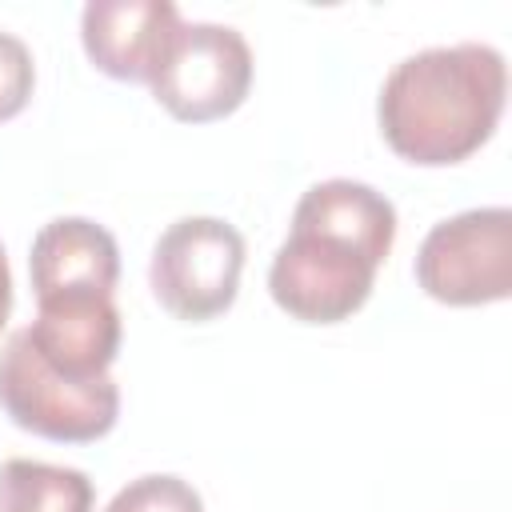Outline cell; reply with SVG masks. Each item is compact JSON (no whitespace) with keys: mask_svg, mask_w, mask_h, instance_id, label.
Masks as SVG:
<instances>
[{"mask_svg":"<svg viewBox=\"0 0 512 512\" xmlns=\"http://www.w3.org/2000/svg\"><path fill=\"white\" fill-rule=\"evenodd\" d=\"M508 96V68L492 44H444L400 60L380 88L376 120L388 148L420 168L468 160L492 140Z\"/></svg>","mask_w":512,"mask_h":512,"instance_id":"2","label":"cell"},{"mask_svg":"<svg viewBox=\"0 0 512 512\" xmlns=\"http://www.w3.org/2000/svg\"><path fill=\"white\" fill-rule=\"evenodd\" d=\"M244 272V236L220 216H184L168 224L148 260V284L164 312L188 324L232 308Z\"/></svg>","mask_w":512,"mask_h":512,"instance_id":"4","label":"cell"},{"mask_svg":"<svg viewBox=\"0 0 512 512\" xmlns=\"http://www.w3.org/2000/svg\"><path fill=\"white\" fill-rule=\"evenodd\" d=\"M36 356L72 380L108 376L120 352V312L112 296H60L36 300V320L24 328Z\"/></svg>","mask_w":512,"mask_h":512,"instance_id":"9","label":"cell"},{"mask_svg":"<svg viewBox=\"0 0 512 512\" xmlns=\"http://www.w3.org/2000/svg\"><path fill=\"white\" fill-rule=\"evenodd\" d=\"M0 408L4 416L56 444H92L116 428L120 388L112 376L72 380L48 368L28 332L16 328L0 348Z\"/></svg>","mask_w":512,"mask_h":512,"instance_id":"3","label":"cell"},{"mask_svg":"<svg viewBox=\"0 0 512 512\" xmlns=\"http://www.w3.org/2000/svg\"><path fill=\"white\" fill-rule=\"evenodd\" d=\"M416 284L452 308L508 300L512 292V212L472 208L440 220L416 252Z\"/></svg>","mask_w":512,"mask_h":512,"instance_id":"6","label":"cell"},{"mask_svg":"<svg viewBox=\"0 0 512 512\" xmlns=\"http://www.w3.org/2000/svg\"><path fill=\"white\" fill-rule=\"evenodd\" d=\"M28 276L36 300L112 296L120 280V248L104 224L88 216H60L32 236Z\"/></svg>","mask_w":512,"mask_h":512,"instance_id":"8","label":"cell"},{"mask_svg":"<svg viewBox=\"0 0 512 512\" xmlns=\"http://www.w3.org/2000/svg\"><path fill=\"white\" fill-rule=\"evenodd\" d=\"M104 512H204V500L188 480L168 472H148L128 480Z\"/></svg>","mask_w":512,"mask_h":512,"instance_id":"11","label":"cell"},{"mask_svg":"<svg viewBox=\"0 0 512 512\" xmlns=\"http://www.w3.org/2000/svg\"><path fill=\"white\" fill-rule=\"evenodd\" d=\"M180 28V8L168 0H92L80 12L88 60L128 84H148L168 36Z\"/></svg>","mask_w":512,"mask_h":512,"instance_id":"7","label":"cell"},{"mask_svg":"<svg viewBox=\"0 0 512 512\" xmlns=\"http://www.w3.org/2000/svg\"><path fill=\"white\" fill-rule=\"evenodd\" d=\"M12 316V272H8V256H4V244H0V332Z\"/></svg>","mask_w":512,"mask_h":512,"instance_id":"13","label":"cell"},{"mask_svg":"<svg viewBox=\"0 0 512 512\" xmlns=\"http://www.w3.org/2000/svg\"><path fill=\"white\" fill-rule=\"evenodd\" d=\"M92 480L80 468L12 456L0 464V512H92Z\"/></svg>","mask_w":512,"mask_h":512,"instance_id":"10","label":"cell"},{"mask_svg":"<svg viewBox=\"0 0 512 512\" xmlns=\"http://www.w3.org/2000/svg\"><path fill=\"white\" fill-rule=\"evenodd\" d=\"M396 240V208L360 180L312 184L268 268L272 300L300 324H340L364 308Z\"/></svg>","mask_w":512,"mask_h":512,"instance_id":"1","label":"cell"},{"mask_svg":"<svg viewBox=\"0 0 512 512\" xmlns=\"http://www.w3.org/2000/svg\"><path fill=\"white\" fill-rule=\"evenodd\" d=\"M32 84H36V64L28 44L12 32H0V120H12L28 104Z\"/></svg>","mask_w":512,"mask_h":512,"instance_id":"12","label":"cell"},{"mask_svg":"<svg viewBox=\"0 0 512 512\" xmlns=\"http://www.w3.org/2000/svg\"><path fill=\"white\" fill-rule=\"evenodd\" d=\"M148 88L184 124L224 120L252 88V48L228 24L180 20L156 60Z\"/></svg>","mask_w":512,"mask_h":512,"instance_id":"5","label":"cell"}]
</instances>
